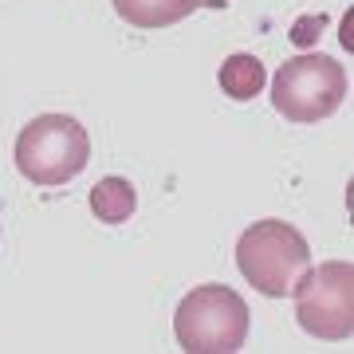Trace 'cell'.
Here are the masks:
<instances>
[{"instance_id": "cell-4", "label": "cell", "mask_w": 354, "mask_h": 354, "mask_svg": "<svg viewBox=\"0 0 354 354\" xmlns=\"http://www.w3.org/2000/svg\"><path fill=\"white\" fill-rule=\"evenodd\" d=\"M346 99V67L330 55H295L272 79V106L295 127L323 122Z\"/></svg>"}, {"instance_id": "cell-7", "label": "cell", "mask_w": 354, "mask_h": 354, "mask_svg": "<svg viewBox=\"0 0 354 354\" xmlns=\"http://www.w3.org/2000/svg\"><path fill=\"white\" fill-rule=\"evenodd\" d=\"M134 209H138V193L127 177H102L91 189V213L102 225H122L134 216Z\"/></svg>"}, {"instance_id": "cell-6", "label": "cell", "mask_w": 354, "mask_h": 354, "mask_svg": "<svg viewBox=\"0 0 354 354\" xmlns=\"http://www.w3.org/2000/svg\"><path fill=\"white\" fill-rule=\"evenodd\" d=\"M111 4L130 28H142V32L169 28L197 8V0H111Z\"/></svg>"}, {"instance_id": "cell-1", "label": "cell", "mask_w": 354, "mask_h": 354, "mask_svg": "<svg viewBox=\"0 0 354 354\" xmlns=\"http://www.w3.org/2000/svg\"><path fill=\"white\" fill-rule=\"evenodd\" d=\"M236 268L260 295L283 299L311 268V248L288 221H256L236 241Z\"/></svg>"}, {"instance_id": "cell-5", "label": "cell", "mask_w": 354, "mask_h": 354, "mask_svg": "<svg viewBox=\"0 0 354 354\" xmlns=\"http://www.w3.org/2000/svg\"><path fill=\"white\" fill-rule=\"evenodd\" d=\"M295 319L311 339L346 342L354 335V268L351 260H330L315 272L307 268L295 283Z\"/></svg>"}, {"instance_id": "cell-2", "label": "cell", "mask_w": 354, "mask_h": 354, "mask_svg": "<svg viewBox=\"0 0 354 354\" xmlns=\"http://www.w3.org/2000/svg\"><path fill=\"white\" fill-rule=\"evenodd\" d=\"M248 304L225 283L193 288L174 315L177 346L185 354H236L248 339Z\"/></svg>"}, {"instance_id": "cell-3", "label": "cell", "mask_w": 354, "mask_h": 354, "mask_svg": "<svg viewBox=\"0 0 354 354\" xmlns=\"http://www.w3.org/2000/svg\"><path fill=\"white\" fill-rule=\"evenodd\" d=\"M91 162V138L71 114H39L16 138V169L39 185L55 189L75 181Z\"/></svg>"}, {"instance_id": "cell-8", "label": "cell", "mask_w": 354, "mask_h": 354, "mask_svg": "<svg viewBox=\"0 0 354 354\" xmlns=\"http://www.w3.org/2000/svg\"><path fill=\"white\" fill-rule=\"evenodd\" d=\"M221 91H225L228 99L236 102H248L256 99L260 91H264L268 75H264V64L256 59V55H248V51H241V55H228L225 64H221Z\"/></svg>"}]
</instances>
